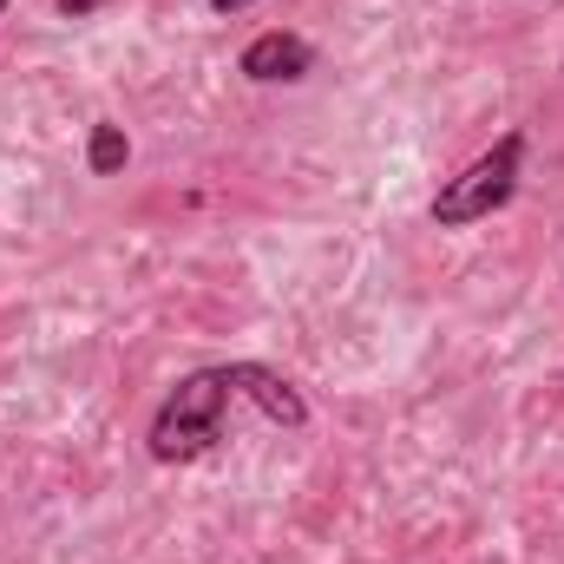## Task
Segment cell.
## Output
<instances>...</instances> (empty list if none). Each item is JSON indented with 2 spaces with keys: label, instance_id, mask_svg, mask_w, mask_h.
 <instances>
[{
  "label": "cell",
  "instance_id": "6da1fadb",
  "mask_svg": "<svg viewBox=\"0 0 564 564\" xmlns=\"http://www.w3.org/2000/svg\"><path fill=\"white\" fill-rule=\"evenodd\" d=\"M230 368H191L164 408L151 414V459L158 466H177V459H197L204 446L224 440V408H230Z\"/></svg>",
  "mask_w": 564,
  "mask_h": 564
},
{
  "label": "cell",
  "instance_id": "3957f363",
  "mask_svg": "<svg viewBox=\"0 0 564 564\" xmlns=\"http://www.w3.org/2000/svg\"><path fill=\"white\" fill-rule=\"evenodd\" d=\"M237 73H243V79H257V86H295V79H308V73H315V46H308L302 33L270 26V33H257V40L237 53Z\"/></svg>",
  "mask_w": 564,
  "mask_h": 564
},
{
  "label": "cell",
  "instance_id": "7a4b0ae2",
  "mask_svg": "<svg viewBox=\"0 0 564 564\" xmlns=\"http://www.w3.org/2000/svg\"><path fill=\"white\" fill-rule=\"evenodd\" d=\"M519 171H525V132H506L492 151H479L459 177H446L433 191L426 217L440 230H466V224H479V217H492V210H506L519 197Z\"/></svg>",
  "mask_w": 564,
  "mask_h": 564
},
{
  "label": "cell",
  "instance_id": "ba28073f",
  "mask_svg": "<svg viewBox=\"0 0 564 564\" xmlns=\"http://www.w3.org/2000/svg\"><path fill=\"white\" fill-rule=\"evenodd\" d=\"M7 7H13V0H0V13H7Z\"/></svg>",
  "mask_w": 564,
  "mask_h": 564
},
{
  "label": "cell",
  "instance_id": "277c9868",
  "mask_svg": "<svg viewBox=\"0 0 564 564\" xmlns=\"http://www.w3.org/2000/svg\"><path fill=\"white\" fill-rule=\"evenodd\" d=\"M224 368H230V388H237V394H250L270 421L308 426V401L295 394V381H282L276 368H263V361H224Z\"/></svg>",
  "mask_w": 564,
  "mask_h": 564
},
{
  "label": "cell",
  "instance_id": "5b68a950",
  "mask_svg": "<svg viewBox=\"0 0 564 564\" xmlns=\"http://www.w3.org/2000/svg\"><path fill=\"white\" fill-rule=\"evenodd\" d=\"M126 158H132L126 126H93V144H86V171H93V177H112V171H126Z\"/></svg>",
  "mask_w": 564,
  "mask_h": 564
},
{
  "label": "cell",
  "instance_id": "8992f818",
  "mask_svg": "<svg viewBox=\"0 0 564 564\" xmlns=\"http://www.w3.org/2000/svg\"><path fill=\"white\" fill-rule=\"evenodd\" d=\"M53 7H59V13H73V20H86V13H99L106 0H53Z\"/></svg>",
  "mask_w": 564,
  "mask_h": 564
},
{
  "label": "cell",
  "instance_id": "52a82bcc",
  "mask_svg": "<svg viewBox=\"0 0 564 564\" xmlns=\"http://www.w3.org/2000/svg\"><path fill=\"white\" fill-rule=\"evenodd\" d=\"M217 13H243V7H257V0H210Z\"/></svg>",
  "mask_w": 564,
  "mask_h": 564
}]
</instances>
